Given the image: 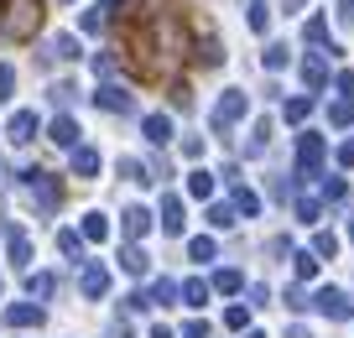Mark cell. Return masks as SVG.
I'll list each match as a JSON object with an SVG mask.
<instances>
[{
    "label": "cell",
    "mask_w": 354,
    "mask_h": 338,
    "mask_svg": "<svg viewBox=\"0 0 354 338\" xmlns=\"http://www.w3.org/2000/svg\"><path fill=\"white\" fill-rule=\"evenodd\" d=\"M42 26V0H0V37L26 42Z\"/></svg>",
    "instance_id": "cell-1"
},
{
    "label": "cell",
    "mask_w": 354,
    "mask_h": 338,
    "mask_svg": "<svg viewBox=\"0 0 354 338\" xmlns=\"http://www.w3.org/2000/svg\"><path fill=\"white\" fill-rule=\"evenodd\" d=\"M21 182H26V193H32L37 214H57V203H63V182H57V177H47L42 167H26Z\"/></svg>",
    "instance_id": "cell-2"
},
{
    "label": "cell",
    "mask_w": 354,
    "mask_h": 338,
    "mask_svg": "<svg viewBox=\"0 0 354 338\" xmlns=\"http://www.w3.org/2000/svg\"><path fill=\"white\" fill-rule=\"evenodd\" d=\"M245 109H250V99H245L240 88H224V94H219V104H214V115H209V120H214V131L224 135L234 120H245Z\"/></svg>",
    "instance_id": "cell-3"
},
{
    "label": "cell",
    "mask_w": 354,
    "mask_h": 338,
    "mask_svg": "<svg viewBox=\"0 0 354 338\" xmlns=\"http://www.w3.org/2000/svg\"><path fill=\"white\" fill-rule=\"evenodd\" d=\"M313 307H318L323 317H333V323H344V317H354V297H344L339 286H323V292L313 297Z\"/></svg>",
    "instance_id": "cell-4"
},
{
    "label": "cell",
    "mask_w": 354,
    "mask_h": 338,
    "mask_svg": "<svg viewBox=\"0 0 354 338\" xmlns=\"http://www.w3.org/2000/svg\"><path fill=\"white\" fill-rule=\"evenodd\" d=\"M323 156H328L323 135H302V141H297V167H302L308 177H318V172H323Z\"/></svg>",
    "instance_id": "cell-5"
},
{
    "label": "cell",
    "mask_w": 354,
    "mask_h": 338,
    "mask_svg": "<svg viewBox=\"0 0 354 338\" xmlns=\"http://www.w3.org/2000/svg\"><path fill=\"white\" fill-rule=\"evenodd\" d=\"M78 292H84L88 302H100V297L110 292V271H104V265H94V261H88L84 271H78Z\"/></svg>",
    "instance_id": "cell-6"
},
{
    "label": "cell",
    "mask_w": 354,
    "mask_h": 338,
    "mask_svg": "<svg viewBox=\"0 0 354 338\" xmlns=\"http://www.w3.org/2000/svg\"><path fill=\"white\" fill-rule=\"evenodd\" d=\"M94 104H100V109H110V115H131V109H136V99L125 94L120 84H100V94H94Z\"/></svg>",
    "instance_id": "cell-7"
},
{
    "label": "cell",
    "mask_w": 354,
    "mask_h": 338,
    "mask_svg": "<svg viewBox=\"0 0 354 338\" xmlns=\"http://www.w3.org/2000/svg\"><path fill=\"white\" fill-rule=\"evenodd\" d=\"M120 229H125V240H146V234H151V214H146V208L141 203H131V208H125V214H120Z\"/></svg>",
    "instance_id": "cell-8"
},
{
    "label": "cell",
    "mask_w": 354,
    "mask_h": 338,
    "mask_svg": "<svg viewBox=\"0 0 354 338\" xmlns=\"http://www.w3.org/2000/svg\"><path fill=\"white\" fill-rule=\"evenodd\" d=\"M78 135H84V131H78L73 115H57V120L47 125V141H53V146H68V151H78Z\"/></svg>",
    "instance_id": "cell-9"
},
{
    "label": "cell",
    "mask_w": 354,
    "mask_h": 338,
    "mask_svg": "<svg viewBox=\"0 0 354 338\" xmlns=\"http://www.w3.org/2000/svg\"><path fill=\"white\" fill-rule=\"evenodd\" d=\"M6 135H11V146L37 141V115H32V109H16V115H11V125H6Z\"/></svg>",
    "instance_id": "cell-10"
},
{
    "label": "cell",
    "mask_w": 354,
    "mask_h": 338,
    "mask_svg": "<svg viewBox=\"0 0 354 338\" xmlns=\"http://www.w3.org/2000/svg\"><path fill=\"white\" fill-rule=\"evenodd\" d=\"M6 250H11V265L16 271H26V265H32V240H26V229H6Z\"/></svg>",
    "instance_id": "cell-11"
},
{
    "label": "cell",
    "mask_w": 354,
    "mask_h": 338,
    "mask_svg": "<svg viewBox=\"0 0 354 338\" xmlns=\"http://www.w3.org/2000/svg\"><path fill=\"white\" fill-rule=\"evenodd\" d=\"M183 218H188V214H183V198L167 193V198H162V218H156V224H162L167 234H183Z\"/></svg>",
    "instance_id": "cell-12"
},
{
    "label": "cell",
    "mask_w": 354,
    "mask_h": 338,
    "mask_svg": "<svg viewBox=\"0 0 354 338\" xmlns=\"http://www.w3.org/2000/svg\"><path fill=\"white\" fill-rule=\"evenodd\" d=\"M37 323H42V307H37V302L6 307V328H37Z\"/></svg>",
    "instance_id": "cell-13"
},
{
    "label": "cell",
    "mask_w": 354,
    "mask_h": 338,
    "mask_svg": "<svg viewBox=\"0 0 354 338\" xmlns=\"http://www.w3.org/2000/svg\"><path fill=\"white\" fill-rule=\"evenodd\" d=\"M302 37H308V47H313V53H323V57L339 53V47L328 42V26H323V16H308V32H302Z\"/></svg>",
    "instance_id": "cell-14"
},
{
    "label": "cell",
    "mask_w": 354,
    "mask_h": 338,
    "mask_svg": "<svg viewBox=\"0 0 354 338\" xmlns=\"http://www.w3.org/2000/svg\"><path fill=\"white\" fill-rule=\"evenodd\" d=\"M302 84H308V88H323V84H328V63H323V53L302 57Z\"/></svg>",
    "instance_id": "cell-15"
},
{
    "label": "cell",
    "mask_w": 354,
    "mask_h": 338,
    "mask_svg": "<svg viewBox=\"0 0 354 338\" xmlns=\"http://www.w3.org/2000/svg\"><path fill=\"white\" fill-rule=\"evenodd\" d=\"M141 131H146V141H151V146H167V141H172V120H167V115H146Z\"/></svg>",
    "instance_id": "cell-16"
},
{
    "label": "cell",
    "mask_w": 354,
    "mask_h": 338,
    "mask_svg": "<svg viewBox=\"0 0 354 338\" xmlns=\"http://www.w3.org/2000/svg\"><path fill=\"white\" fill-rule=\"evenodd\" d=\"M120 271H131V276H146V271H151V255H146L141 245H125V250H120Z\"/></svg>",
    "instance_id": "cell-17"
},
{
    "label": "cell",
    "mask_w": 354,
    "mask_h": 338,
    "mask_svg": "<svg viewBox=\"0 0 354 338\" xmlns=\"http://www.w3.org/2000/svg\"><path fill=\"white\" fill-rule=\"evenodd\" d=\"M230 203H234V214H245V218H255V214H261V198H255L250 187H240V182L230 187Z\"/></svg>",
    "instance_id": "cell-18"
},
{
    "label": "cell",
    "mask_w": 354,
    "mask_h": 338,
    "mask_svg": "<svg viewBox=\"0 0 354 338\" xmlns=\"http://www.w3.org/2000/svg\"><path fill=\"white\" fill-rule=\"evenodd\" d=\"M100 172V151H94V146H78L73 151V177H94Z\"/></svg>",
    "instance_id": "cell-19"
},
{
    "label": "cell",
    "mask_w": 354,
    "mask_h": 338,
    "mask_svg": "<svg viewBox=\"0 0 354 338\" xmlns=\"http://www.w3.org/2000/svg\"><path fill=\"white\" fill-rule=\"evenodd\" d=\"M42 57H47V63H53V57H57V63H73V57H78V42H73V37H53Z\"/></svg>",
    "instance_id": "cell-20"
},
{
    "label": "cell",
    "mask_w": 354,
    "mask_h": 338,
    "mask_svg": "<svg viewBox=\"0 0 354 338\" xmlns=\"http://www.w3.org/2000/svg\"><path fill=\"white\" fill-rule=\"evenodd\" d=\"M78 234H84V240H110V218L94 208V214H84V229H78Z\"/></svg>",
    "instance_id": "cell-21"
},
{
    "label": "cell",
    "mask_w": 354,
    "mask_h": 338,
    "mask_svg": "<svg viewBox=\"0 0 354 338\" xmlns=\"http://www.w3.org/2000/svg\"><path fill=\"white\" fill-rule=\"evenodd\" d=\"M26 292H32V297H37V302H47V297H53V292H57V276H53V271H37V276H32V281H26Z\"/></svg>",
    "instance_id": "cell-22"
},
{
    "label": "cell",
    "mask_w": 354,
    "mask_h": 338,
    "mask_svg": "<svg viewBox=\"0 0 354 338\" xmlns=\"http://www.w3.org/2000/svg\"><path fill=\"white\" fill-rule=\"evenodd\" d=\"M177 297H183V286H177V281H167V276L151 286V307H172Z\"/></svg>",
    "instance_id": "cell-23"
},
{
    "label": "cell",
    "mask_w": 354,
    "mask_h": 338,
    "mask_svg": "<svg viewBox=\"0 0 354 338\" xmlns=\"http://www.w3.org/2000/svg\"><path fill=\"white\" fill-rule=\"evenodd\" d=\"M224 57V47H219V37L209 32V26H203V37H198V63H219Z\"/></svg>",
    "instance_id": "cell-24"
},
{
    "label": "cell",
    "mask_w": 354,
    "mask_h": 338,
    "mask_svg": "<svg viewBox=\"0 0 354 338\" xmlns=\"http://www.w3.org/2000/svg\"><path fill=\"white\" fill-rule=\"evenodd\" d=\"M57 250H63L68 261H78V255H84V234L78 229H57Z\"/></svg>",
    "instance_id": "cell-25"
},
{
    "label": "cell",
    "mask_w": 354,
    "mask_h": 338,
    "mask_svg": "<svg viewBox=\"0 0 354 338\" xmlns=\"http://www.w3.org/2000/svg\"><path fill=\"white\" fill-rule=\"evenodd\" d=\"M188 193L193 198H214V172H203V167H198V172H188Z\"/></svg>",
    "instance_id": "cell-26"
},
{
    "label": "cell",
    "mask_w": 354,
    "mask_h": 338,
    "mask_svg": "<svg viewBox=\"0 0 354 338\" xmlns=\"http://www.w3.org/2000/svg\"><path fill=\"white\" fill-rule=\"evenodd\" d=\"M240 286H245V276H240V271H230V265H224V271H214V292L230 297V292H240Z\"/></svg>",
    "instance_id": "cell-27"
},
{
    "label": "cell",
    "mask_w": 354,
    "mask_h": 338,
    "mask_svg": "<svg viewBox=\"0 0 354 338\" xmlns=\"http://www.w3.org/2000/svg\"><path fill=\"white\" fill-rule=\"evenodd\" d=\"M328 125H354V99H339V104H328Z\"/></svg>",
    "instance_id": "cell-28"
},
{
    "label": "cell",
    "mask_w": 354,
    "mask_h": 338,
    "mask_svg": "<svg viewBox=\"0 0 354 338\" xmlns=\"http://www.w3.org/2000/svg\"><path fill=\"white\" fill-rule=\"evenodd\" d=\"M245 21H250V32H266V26H271V6H266V0H250V16H245Z\"/></svg>",
    "instance_id": "cell-29"
},
{
    "label": "cell",
    "mask_w": 354,
    "mask_h": 338,
    "mask_svg": "<svg viewBox=\"0 0 354 338\" xmlns=\"http://www.w3.org/2000/svg\"><path fill=\"white\" fill-rule=\"evenodd\" d=\"M183 302L188 307H209V286L203 281H183Z\"/></svg>",
    "instance_id": "cell-30"
},
{
    "label": "cell",
    "mask_w": 354,
    "mask_h": 338,
    "mask_svg": "<svg viewBox=\"0 0 354 338\" xmlns=\"http://www.w3.org/2000/svg\"><path fill=\"white\" fill-rule=\"evenodd\" d=\"M323 198H328V203H349V182H344V177H328V182H323Z\"/></svg>",
    "instance_id": "cell-31"
},
{
    "label": "cell",
    "mask_w": 354,
    "mask_h": 338,
    "mask_svg": "<svg viewBox=\"0 0 354 338\" xmlns=\"http://www.w3.org/2000/svg\"><path fill=\"white\" fill-rule=\"evenodd\" d=\"M308 115H313V94H308V99H287V120H292V125H302Z\"/></svg>",
    "instance_id": "cell-32"
},
{
    "label": "cell",
    "mask_w": 354,
    "mask_h": 338,
    "mask_svg": "<svg viewBox=\"0 0 354 338\" xmlns=\"http://www.w3.org/2000/svg\"><path fill=\"white\" fill-rule=\"evenodd\" d=\"M209 224H214V229H230V224H234V203H214L209 208Z\"/></svg>",
    "instance_id": "cell-33"
},
{
    "label": "cell",
    "mask_w": 354,
    "mask_h": 338,
    "mask_svg": "<svg viewBox=\"0 0 354 338\" xmlns=\"http://www.w3.org/2000/svg\"><path fill=\"white\" fill-rule=\"evenodd\" d=\"M104 21H110V11H104V6H94V11H84V32H104Z\"/></svg>",
    "instance_id": "cell-34"
},
{
    "label": "cell",
    "mask_w": 354,
    "mask_h": 338,
    "mask_svg": "<svg viewBox=\"0 0 354 338\" xmlns=\"http://www.w3.org/2000/svg\"><path fill=\"white\" fill-rule=\"evenodd\" d=\"M313 255H318V261L339 255V240H333V234H313Z\"/></svg>",
    "instance_id": "cell-35"
},
{
    "label": "cell",
    "mask_w": 354,
    "mask_h": 338,
    "mask_svg": "<svg viewBox=\"0 0 354 338\" xmlns=\"http://www.w3.org/2000/svg\"><path fill=\"white\" fill-rule=\"evenodd\" d=\"M287 307H292V312L313 307V302H308V286H302V281H292V286H287Z\"/></svg>",
    "instance_id": "cell-36"
},
{
    "label": "cell",
    "mask_w": 354,
    "mask_h": 338,
    "mask_svg": "<svg viewBox=\"0 0 354 338\" xmlns=\"http://www.w3.org/2000/svg\"><path fill=\"white\" fill-rule=\"evenodd\" d=\"M11 94H16V68H11V63H0V104H6Z\"/></svg>",
    "instance_id": "cell-37"
},
{
    "label": "cell",
    "mask_w": 354,
    "mask_h": 338,
    "mask_svg": "<svg viewBox=\"0 0 354 338\" xmlns=\"http://www.w3.org/2000/svg\"><path fill=\"white\" fill-rule=\"evenodd\" d=\"M188 255H193V261H214V255H219V250H214V240H188Z\"/></svg>",
    "instance_id": "cell-38"
},
{
    "label": "cell",
    "mask_w": 354,
    "mask_h": 338,
    "mask_svg": "<svg viewBox=\"0 0 354 338\" xmlns=\"http://www.w3.org/2000/svg\"><path fill=\"white\" fill-rule=\"evenodd\" d=\"M318 214H323L318 198H297V218H302V224H318Z\"/></svg>",
    "instance_id": "cell-39"
},
{
    "label": "cell",
    "mask_w": 354,
    "mask_h": 338,
    "mask_svg": "<svg viewBox=\"0 0 354 338\" xmlns=\"http://www.w3.org/2000/svg\"><path fill=\"white\" fill-rule=\"evenodd\" d=\"M313 276H318V255L302 250V255H297V281H313Z\"/></svg>",
    "instance_id": "cell-40"
},
{
    "label": "cell",
    "mask_w": 354,
    "mask_h": 338,
    "mask_svg": "<svg viewBox=\"0 0 354 338\" xmlns=\"http://www.w3.org/2000/svg\"><path fill=\"white\" fill-rule=\"evenodd\" d=\"M167 99H172V109H193V88L188 84H172V94H167Z\"/></svg>",
    "instance_id": "cell-41"
},
{
    "label": "cell",
    "mask_w": 354,
    "mask_h": 338,
    "mask_svg": "<svg viewBox=\"0 0 354 338\" xmlns=\"http://www.w3.org/2000/svg\"><path fill=\"white\" fill-rule=\"evenodd\" d=\"M287 47H281V42H271V47H266V68H287Z\"/></svg>",
    "instance_id": "cell-42"
},
{
    "label": "cell",
    "mask_w": 354,
    "mask_h": 338,
    "mask_svg": "<svg viewBox=\"0 0 354 338\" xmlns=\"http://www.w3.org/2000/svg\"><path fill=\"white\" fill-rule=\"evenodd\" d=\"M73 94H78L73 84H53V88H47V99H53V104H73Z\"/></svg>",
    "instance_id": "cell-43"
},
{
    "label": "cell",
    "mask_w": 354,
    "mask_h": 338,
    "mask_svg": "<svg viewBox=\"0 0 354 338\" xmlns=\"http://www.w3.org/2000/svg\"><path fill=\"white\" fill-rule=\"evenodd\" d=\"M146 307H151V292H131L125 297V312H146Z\"/></svg>",
    "instance_id": "cell-44"
},
{
    "label": "cell",
    "mask_w": 354,
    "mask_h": 338,
    "mask_svg": "<svg viewBox=\"0 0 354 338\" xmlns=\"http://www.w3.org/2000/svg\"><path fill=\"white\" fill-rule=\"evenodd\" d=\"M245 323H250V312H245V307H230V312H224V328H234V333H240Z\"/></svg>",
    "instance_id": "cell-45"
},
{
    "label": "cell",
    "mask_w": 354,
    "mask_h": 338,
    "mask_svg": "<svg viewBox=\"0 0 354 338\" xmlns=\"http://www.w3.org/2000/svg\"><path fill=\"white\" fill-rule=\"evenodd\" d=\"M250 302L266 307V302H271V286H266V281H250Z\"/></svg>",
    "instance_id": "cell-46"
},
{
    "label": "cell",
    "mask_w": 354,
    "mask_h": 338,
    "mask_svg": "<svg viewBox=\"0 0 354 338\" xmlns=\"http://www.w3.org/2000/svg\"><path fill=\"white\" fill-rule=\"evenodd\" d=\"M339 167H344V172H349V167H354V135H349V141L339 146Z\"/></svg>",
    "instance_id": "cell-47"
},
{
    "label": "cell",
    "mask_w": 354,
    "mask_h": 338,
    "mask_svg": "<svg viewBox=\"0 0 354 338\" xmlns=\"http://www.w3.org/2000/svg\"><path fill=\"white\" fill-rule=\"evenodd\" d=\"M183 338H209V328H203V323H188V328H183Z\"/></svg>",
    "instance_id": "cell-48"
},
{
    "label": "cell",
    "mask_w": 354,
    "mask_h": 338,
    "mask_svg": "<svg viewBox=\"0 0 354 338\" xmlns=\"http://www.w3.org/2000/svg\"><path fill=\"white\" fill-rule=\"evenodd\" d=\"M339 94H349V99H354V73H339Z\"/></svg>",
    "instance_id": "cell-49"
},
{
    "label": "cell",
    "mask_w": 354,
    "mask_h": 338,
    "mask_svg": "<svg viewBox=\"0 0 354 338\" xmlns=\"http://www.w3.org/2000/svg\"><path fill=\"white\" fill-rule=\"evenodd\" d=\"M339 16H344V21H354V0H339Z\"/></svg>",
    "instance_id": "cell-50"
},
{
    "label": "cell",
    "mask_w": 354,
    "mask_h": 338,
    "mask_svg": "<svg viewBox=\"0 0 354 338\" xmlns=\"http://www.w3.org/2000/svg\"><path fill=\"white\" fill-rule=\"evenodd\" d=\"M287 338H313V333H308L302 323H292V328H287Z\"/></svg>",
    "instance_id": "cell-51"
},
{
    "label": "cell",
    "mask_w": 354,
    "mask_h": 338,
    "mask_svg": "<svg viewBox=\"0 0 354 338\" xmlns=\"http://www.w3.org/2000/svg\"><path fill=\"white\" fill-rule=\"evenodd\" d=\"M110 338H131V328H125V323H115V328H110Z\"/></svg>",
    "instance_id": "cell-52"
},
{
    "label": "cell",
    "mask_w": 354,
    "mask_h": 338,
    "mask_svg": "<svg viewBox=\"0 0 354 338\" xmlns=\"http://www.w3.org/2000/svg\"><path fill=\"white\" fill-rule=\"evenodd\" d=\"M302 6H308V0H287V11H302Z\"/></svg>",
    "instance_id": "cell-53"
},
{
    "label": "cell",
    "mask_w": 354,
    "mask_h": 338,
    "mask_svg": "<svg viewBox=\"0 0 354 338\" xmlns=\"http://www.w3.org/2000/svg\"><path fill=\"white\" fill-rule=\"evenodd\" d=\"M349 240H354V214H349Z\"/></svg>",
    "instance_id": "cell-54"
},
{
    "label": "cell",
    "mask_w": 354,
    "mask_h": 338,
    "mask_svg": "<svg viewBox=\"0 0 354 338\" xmlns=\"http://www.w3.org/2000/svg\"><path fill=\"white\" fill-rule=\"evenodd\" d=\"M245 338H266V333H245Z\"/></svg>",
    "instance_id": "cell-55"
}]
</instances>
